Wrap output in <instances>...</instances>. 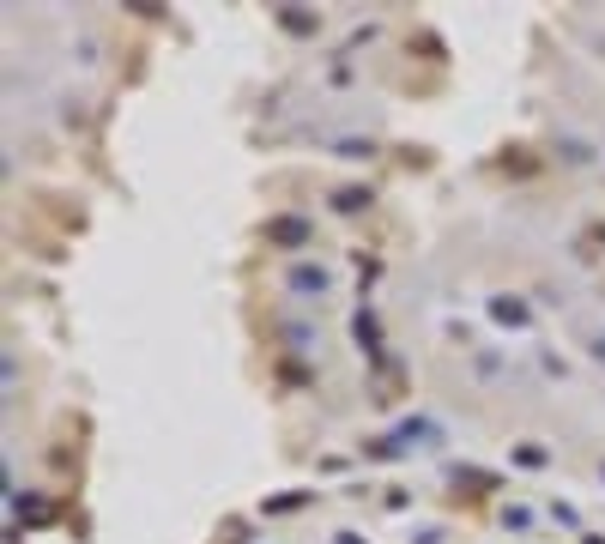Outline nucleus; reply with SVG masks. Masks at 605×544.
Returning a JSON list of instances; mask_svg holds the SVG:
<instances>
[{"label": "nucleus", "mask_w": 605, "mask_h": 544, "mask_svg": "<svg viewBox=\"0 0 605 544\" xmlns=\"http://www.w3.org/2000/svg\"><path fill=\"white\" fill-rule=\"evenodd\" d=\"M297 290H327V272H321V266H315V272L302 266V272H297Z\"/></svg>", "instance_id": "f257e3e1"}]
</instances>
